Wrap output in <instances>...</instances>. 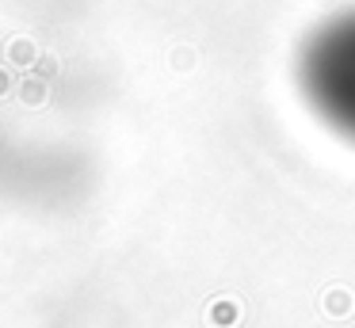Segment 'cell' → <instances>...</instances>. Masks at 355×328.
<instances>
[{
	"label": "cell",
	"instance_id": "6da1fadb",
	"mask_svg": "<svg viewBox=\"0 0 355 328\" xmlns=\"http://www.w3.org/2000/svg\"><path fill=\"white\" fill-rule=\"evenodd\" d=\"M298 80L317 119L355 141V12L332 15L306 38Z\"/></svg>",
	"mask_w": 355,
	"mask_h": 328
}]
</instances>
